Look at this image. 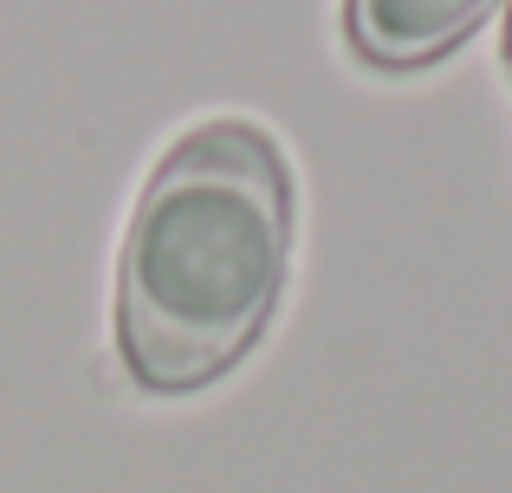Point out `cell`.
<instances>
[{
  "mask_svg": "<svg viewBox=\"0 0 512 493\" xmlns=\"http://www.w3.org/2000/svg\"><path fill=\"white\" fill-rule=\"evenodd\" d=\"M286 150L247 117L195 124L163 150L117 260V357L156 396L227 377L279 312L292 273Z\"/></svg>",
  "mask_w": 512,
  "mask_h": 493,
  "instance_id": "cell-1",
  "label": "cell"
},
{
  "mask_svg": "<svg viewBox=\"0 0 512 493\" xmlns=\"http://www.w3.org/2000/svg\"><path fill=\"white\" fill-rule=\"evenodd\" d=\"M500 0H344V39L383 72L435 65L474 33Z\"/></svg>",
  "mask_w": 512,
  "mask_h": 493,
  "instance_id": "cell-2",
  "label": "cell"
},
{
  "mask_svg": "<svg viewBox=\"0 0 512 493\" xmlns=\"http://www.w3.org/2000/svg\"><path fill=\"white\" fill-rule=\"evenodd\" d=\"M506 65H512V13H506Z\"/></svg>",
  "mask_w": 512,
  "mask_h": 493,
  "instance_id": "cell-3",
  "label": "cell"
}]
</instances>
